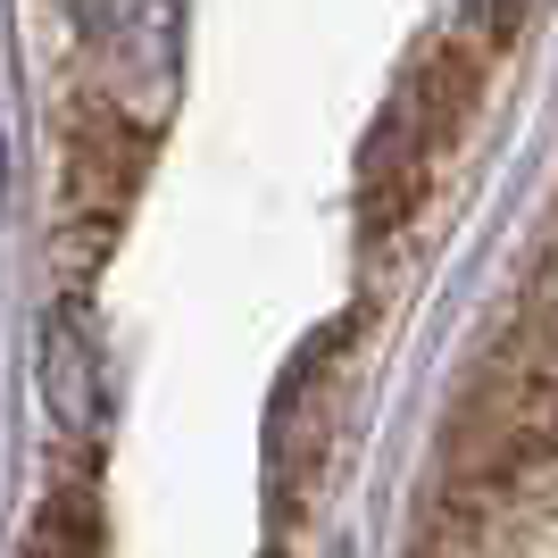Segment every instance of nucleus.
Wrapping results in <instances>:
<instances>
[{
  "label": "nucleus",
  "mask_w": 558,
  "mask_h": 558,
  "mask_svg": "<svg viewBox=\"0 0 558 558\" xmlns=\"http://www.w3.org/2000/svg\"><path fill=\"white\" fill-rule=\"evenodd\" d=\"M25 558H100V509L93 492H50L34 534H25Z\"/></svg>",
  "instance_id": "nucleus-2"
},
{
  "label": "nucleus",
  "mask_w": 558,
  "mask_h": 558,
  "mask_svg": "<svg viewBox=\"0 0 558 558\" xmlns=\"http://www.w3.org/2000/svg\"><path fill=\"white\" fill-rule=\"evenodd\" d=\"M459 100H466L459 75H450V84H434V75H409V84H400V100L384 109V125H375V142H367V201H359L367 233L409 226V209L425 201L450 134H459Z\"/></svg>",
  "instance_id": "nucleus-1"
}]
</instances>
